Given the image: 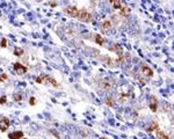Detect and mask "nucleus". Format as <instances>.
I'll return each instance as SVG.
<instances>
[{
    "mask_svg": "<svg viewBox=\"0 0 174 139\" xmlns=\"http://www.w3.org/2000/svg\"><path fill=\"white\" fill-rule=\"evenodd\" d=\"M25 139H26V138H25Z\"/></svg>",
    "mask_w": 174,
    "mask_h": 139,
    "instance_id": "5701e85b",
    "label": "nucleus"
},
{
    "mask_svg": "<svg viewBox=\"0 0 174 139\" xmlns=\"http://www.w3.org/2000/svg\"><path fill=\"white\" fill-rule=\"evenodd\" d=\"M142 72L145 76H152L153 75V72L152 70L149 67V66H142Z\"/></svg>",
    "mask_w": 174,
    "mask_h": 139,
    "instance_id": "0eeeda50",
    "label": "nucleus"
},
{
    "mask_svg": "<svg viewBox=\"0 0 174 139\" xmlns=\"http://www.w3.org/2000/svg\"><path fill=\"white\" fill-rule=\"evenodd\" d=\"M23 137V132L22 131H15V132H12L8 134L9 139H21Z\"/></svg>",
    "mask_w": 174,
    "mask_h": 139,
    "instance_id": "423d86ee",
    "label": "nucleus"
},
{
    "mask_svg": "<svg viewBox=\"0 0 174 139\" xmlns=\"http://www.w3.org/2000/svg\"><path fill=\"white\" fill-rule=\"evenodd\" d=\"M22 53H23V50L21 49V48H15V49H14V55L15 56H22Z\"/></svg>",
    "mask_w": 174,
    "mask_h": 139,
    "instance_id": "f8f14e48",
    "label": "nucleus"
},
{
    "mask_svg": "<svg viewBox=\"0 0 174 139\" xmlns=\"http://www.w3.org/2000/svg\"><path fill=\"white\" fill-rule=\"evenodd\" d=\"M109 3L112 4L115 8H117V9H121V8H122V5H121V1H120V0H109Z\"/></svg>",
    "mask_w": 174,
    "mask_h": 139,
    "instance_id": "1a4fd4ad",
    "label": "nucleus"
},
{
    "mask_svg": "<svg viewBox=\"0 0 174 139\" xmlns=\"http://www.w3.org/2000/svg\"><path fill=\"white\" fill-rule=\"evenodd\" d=\"M0 46H1V48H6V46H7V39H6V38H3V39H1Z\"/></svg>",
    "mask_w": 174,
    "mask_h": 139,
    "instance_id": "dca6fc26",
    "label": "nucleus"
},
{
    "mask_svg": "<svg viewBox=\"0 0 174 139\" xmlns=\"http://www.w3.org/2000/svg\"><path fill=\"white\" fill-rule=\"evenodd\" d=\"M157 129H158V124H157V123H152V124H151V126L146 129V131H147V132H151V131H154V130H157Z\"/></svg>",
    "mask_w": 174,
    "mask_h": 139,
    "instance_id": "9b49d317",
    "label": "nucleus"
},
{
    "mask_svg": "<svg viewBox=\"0 0 174 139\" xmlns=\"http://www.w3.org/2000/svg\"><path fill=\"white\" fill-rule=\"evenodd\" d=\"M6 101H7V97H6L5 95L1 96V98H0V104H5Z\"/></svg>",
    "mask_w": 174,
    "mask_h": 139,
    "instance_id": "f3484780",
    "label": "nucleus"
},
{
    "mask_svg": "<svg viewBox=\"0 0 174 139\" xmlns=\"http://www.w3.org/2000/svg\"><path fill=\"white\" fill-rule=\"evenodd\" d=\"M51 6H52V7H56L57 5H56V3H51Z\"/></svg>",
    "mask_w": 174,
    "mask_h": 139,
    "instance_id": "412c9836",
    "label": "nucleus"
},
{
    "mask_svg": "<svg viewBox=\"0 0 174 139\" xmlns=\"http://www.w3.org/2000/svg\"><path fill=\"white\" fill-rule=\"evenodd\" d=\"M8 126H9V120L8 118L4 117V118L0 120V131L5 132V131L8 129Z\"/></svg>",
    "mask_w": 174,
    "mask_h": 139,
    "instance_id": "7ed1b4c3",
    "label": "nucleus"
},
{
    "mask_svg": "<svg viewBox=\"0 0 174 139\" xmlns=\"http://www.w3.org/2000/svg\"><path fill=\"white\" fill-rule=\"evenodd\" d=\"M14 71H15V73L16 74L22 75V74H25L26 72H27V67L23 66L22 64H20V63H16L15 65H14Z\"/></svg>",
    "mask_w": 174,
    "mask_h": 139,
    "instance_id": "f03ea898",
    "label": "nucleus"
},
{
    "mask_svg": "<svg viewBox=\"0 0 174 139\" xmlns=\"http://www.w3.org/2000/svg\"><path fill=\"white\" fill-rule=\"evenodd\" d=\"M95 42L99 44V45H102V44H103V38H102V36L96 35L95 36Z\"/></svg>",
    "mask_w": 174,
    "mask_h": 139,
    "instance_id": "9d476101",
    "label": "nucleus"
},
{
    "mask_svg": "<svg viewBox=\"0 0 174 139\" xmlns=\"http://www.w3.org/2000/svg\"><path fill=\"white\" fill-rule=\"evenodd\" d=\"M106 103H107V104H108V106L113 107V98H112V97H109V98H107V100H106Z\"/></svg>",
    "mask_w": 174,
    "mask_h": 139,
    "instance_id": "a211bd4d",
    "label": "nucleus"
},
{
    "mask_svg": "<svg viewBox=\"0 0 174 139\" xmlns=\"http://www.w3.org/2000/svg\"><path fill=\"white\" fill-rule=\"evenodd\" d=\"M6 80H7V74H5V73L0 74V81L4 82V81H6Z\"/></svg>",
    "mask_w": 174,
    "mask_h": 139,
    "instance_id": "2eb2a0df",
    "label": "nucleus"
},
{
    "mask_svg": "<svg viewBox=\"0 0 174 139\" xmlns=\"http://www.w3.org/2000/svg\"><path fill=\"white\" fill-rule=\"evenodd\" d=\"M66 13L72 17H77L78 16V14H79V9L77 8V7H74V6H72V7L70 6V7L66 8Z\"/></svg>",
    "mask_w": 174,
    "mask_h": 139,
    "instance_id": "39448f33",
    "label": "nucleus"
},
{
    "mask_svg": "<svg viewBox=\"0 0 174 139\" xmlns=\"http://www.w3.org/2000/svg\"><path fill=\"white\" fill-rule=\"evenodd\" d=\"M128 12H130V9H129V8H125V7H123V9H122V12H121V14H122V15H125V13H128Z\"/></svg>",
    "mask_w": 174,
    "mask_h": 139,
    "instance_id": "6ab92c4d",
    "label": "nucleus"
},
{
    "mask_svg": "<svg viewBox=\"0 0 174 139\" xmlns=\"http://www.w3.org/2000/svg\"><path fill=\"white\" fill-rule=\"evenodd\" d=\"M29 103H30V106H34V104L36 103V100H35V97H30V100H29Z\"/></svg>",
    "mask_w": 174,
    "mask_h": 139,
    "instance_id": "aec40b11",
    "label": "nucleus"
},
{
    "mask_svg": "<svg viewBox=\"0 0 174 139\" xmlns=\"http://www.w3.org/2000/svg\"><path fill=\"white\" fill-rule=\"evenodd\" d=\"M112 27V23H110V21H105L103 25H102V28L103 29H108V28Z\"/></svg>",
    "mask_w": 174,
    "mask_h": 139,
    "instance_id": "ddd939ff",
    "label": "nucleus"
},
{
    "mask_svg": "<svg viewBox=\"0 0 174 139\" xmlns=\"http://www.w3.org/2000/svg\"><path fill=\"white\" fill-rule=\"evenodd\" d=\"M150 109H151L152 112H155L158 110V101L154 96L150 97Z\"/></svg>",
    "mask_w": 174,
    "mask_h": 139,
    "instance_id": "20e7f679",
    "label": "nucleus"
},
{
    "mask_svg": "<svg viewBox=\"0 0 174 139\" xmlns=\"http://www.w3.org/2000/svg\"><path fill=\"white\" fill-rule=\"evenodd\" d=\"M100 139H108V138H106V137H101Z\"/></svg>",
    "mask_w": 174,
    "mask_h": 139,
    "instance_id": "4be33fe9",
    "label": "nucleus"
},
{
    "mask_svg": "<svg viewBox=\"0 0 174 139\" xmlns=\"http://www.w3.org/2000/svg\"><path fill=\"white\" fill-rule=\"evenodd\" d=\"M21 100H22V95L20 94V93H19V94H15V95H14V101H18V102H19V101H21Z\"/></svg>",
    "mask_w": 174,
    "mask_h": 139,
    "instance_id": "4468645a",
    "label": "nucleus"
},
{
    "mask_svg": "<svg viewBox=\"0 0 174 139\" xmlns=\"http://www.w3.org/2000/svg\"><path fill=\"white\" fill-rule=\"evenodd\" d=\"M155 132H157L158 139H169L168 136H167V134H165V133L163 132V131H160L159 129H157V130H155Z\"/></svg>",
    "mask_w": 174,
    "mask_h": 139,
    "instance_id": "6e6552de",
    "label": "nucleus"
},
{
    "mask_svg": "<svg viewBox=\"0 0 174 139\" xmlns=\"http://www.w3.org/2000/svg\"><path fill=\"white\" fill-rule=\"evenodd\" d=\"M77 19L80 20V21H84V22H90L91 19H92V14L90 12H87L86 9H81V11H79V14Z\"/></svg>",
    "mask_w": 174,
    "mask_h": 139,
    "instance_id": "f257e3e1",
    "label": "nucleus"
}]
</instances>
